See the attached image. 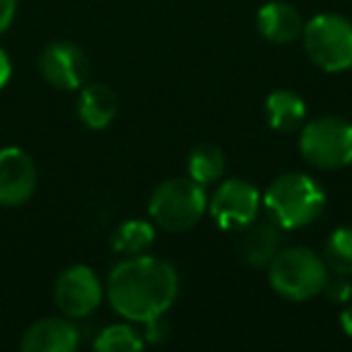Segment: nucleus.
Masks as SVG:
<instances>
[{
	"instance_id": "39448f33",
	"label": "nucleus",
	"mask_w": 352,
	"mask_h": 352,
	"mask_svg": "<svg viewBox=\"0 0 352 352\" xmlns=\"http://www.w3.org/2000/svg\"><path fill=\"white\" fill-rule=\"evenodd\" d=\"M299 155L309 166L338 171L352 164V123L340 116H321L299 128Z\"/></svg>"
},
{
	"instance_id": "dca6fc26",
	"label": "nucleus",
	"mask_w": 352,
	"mask_h": 352,
	"mask_svg": "<svg viewBox=\"0 0 352 352\" xmlns=\"http://www.w3.org/2000/svg\"><path fill=\"white\" fill-rule=\"evenodd\" d=\"M152 244H155V225L147 220H126L111 234V249L123 256L147 254Z\"/></svg>"
},
{
	"instance_id": "f257e3e1",
	"label": "nucleus",
	"mask_w": 352,
	"mask_h": 352,
	"mask_svg": "<svg viewBox=\"0 0 352 352\" xmlns=\"http://www.w3.org/2000/svg\"><path fill=\"white\" fill-rule=\"evenodd\" d=\"M179 297V273L157 256H126L107 278L109 307L133 323H147L164 316Z\"/></svg>"
},
{
	"instance_id": "f8f14e48",
	"label": "nucleus",
	"mask_w": 352,
	"mask_h": 352,
	"mask_svg": "<svg viewBox=\"0 0 352 352\" xmlns=\"http://www.w3.org/2000/svg\"><path fill=\"white\" fill-rule=\"evenodd\" d=\"M256 30L270 44L287 46L302 39L304 20L294 6H289L285 0H270L256 15Z\"/></svg>"
},
{
	"instance_id": "9b49d317",
	"label": "nucleus",
	"mask_w": 352,
	"mask_h": 352,
	"mask_svg": "<svg viewBox=\"0 0 352 352\" xmlns=\"http://www.w3.org/2000/svg\"><path fill=\"white\" fill-rule=\"evenodd\" d=\"M80 331L68 316H49L34 321L20 340L22 352H75Z\"/></svg>"
},
{
	"instance_id": "4468645a",
	"label": "nucleus",
	"mask_w": 352,
	"mask_h": 352,
	"mask_svg": "<svg viewBox=\"0 0 352 352\" xmlns=\"http://www.w3.org/2000/svg\"><path fill=\"white\" fill-rule=\"evenodd\" d=\"M118 113V97L109 85L89 82L80 87L78 97V116L92 131H104L111 126Z\"/></svg>"
},
{
	"instance_id": "2eb2a0df",
	"label": "nucleus",
	"mask_w": 352,
	"mask_h": 352,
	"mask_svg": "<svg viewBox=\"0 0 352 352\" xmlns=\"http://www.w3.org/2000/svg\"><path fill=\"white\" fill-rule=\"evenodd\" d=\"M265 118L268 126L278 133H297L307 123V104L302 94L292 89H275L265 99Z\"/></svg>"
},
{
	"instance_id": "6e6552de",
	"label": "nucleus",
	"mask_w": 352,
	"mask_h": 352,
	"mask_svg": "<svg viewBox=\"0 0 352 352\" xmlns=\"http://www.w3.org/2000/svg\"><path fill=\"white\" fill-rule=\"evenodd\" d=\"M104 299V285L89 265H70L56 278L54 302L68 318H85L99 309Z\"/></svg>"
},
{
	"instance_id": "5701e85b",
	"label": "nucleus",
	"mask_w": 352,
	"mask_h": 352,
	"mask_svg": "<svg viewBox=\"0 0 352 352\" xmlns=\"http://www.w3.org/2000/svg\"><path fill=\"white\" fill-rule=\"evenodd\" d=\"M10 78H12V60L8 56V51L0 46V89L10 82Z\"/></svg>"
},
{
	"instance_id": "4be33fe9",
	"label": "nucleus",
	"mask_w": 352,
	"mask_h": 352,
	"mask_svg": "<svg viewBox=\"0 0 352 352\" xmlns=\"http://www.w3.org/2000/svg\"><path fill=\"white\" fill-rule=\"evenodd\" d=\"M17 3L20 0H0V34H6L10 30L12 20L17 15Z\"/></svg>"
},
{
	"instance_id": "a211bd4d",
	"label": "nucleus",
	"mask_w": 352,
	"mask_h": 352,
	"mask_svg": "<svg viewBox=\"0 0 352 352\" xmlns=\"http://www.w3.org/2000/svg\"><path fill=\"white\" fill-rule=\"evenodd\" d=\"M145 347V338L131 323H111L102 328L94 340L97 352H138Z\"/></svg>"
},
{
	"instance_id": "7ed1b4c3",
	"label": "nucleus",
	"mask_w": 352,
	"mask_h": 352,
	"mask_svg": "<svg viewBox=\"0 0 352 352\" xmlns=\"http://www.w3.org/2000/svg\"><path fill=\"white\" fill-rule=\"evenodd\" d=\"M328 270L323 256L314 254L307 246L280 249L268 263V283L278 297L287 302H309L323 294L328 283Z\"/></svg>"
},
{
	"instance_id": "412c9836",
	"label": "nucleus",
	"mask_w": 352,
	"mask_h": 352,
	"mask_svg": "<svg viewBox=\"0 0 352 352\" xmlns=\"http://www.w3.org/2000/svg\"><path fill=\"white\" fill-rule=\"evenodd\" d=\"M142 326H145V333H142L145 342H152V345H157V342H164L166 338H169V323L164 321V316L152 318V321L142 323Z\"/></svg>"
},
{
	"instance_id": "0eeeda50",
	"label": "nucleus",
	"mask_w": 352,
	"mask_h": 352,
	"mask_svg": "<svg viewBox=\"0 0 352 352\" xmlns=\"http://www.w3.org/2000/svg\"><path fill=\"white\" fill-rule=\"evenodd\" d=\"M208 210L222 232H236L258 220L263 210V193L246 179H227L208 198Z\"/></svg>"
},
{
	"instance_id": "f03ea898",
	"label": "nucleus",
	"mask_w": 352,
	"mask_h": 352,
	"mask_svg": "<svg viewBox=\"0 0 352 352\" xmlns=\"http://www.w3.org/2000/svg\"><path fill=\"white\" fill-rule=\"evenodd\" d=\"M263 210L280 230H304L326 210V191L309 174L287 171L263 191Z\"/></svg>"
},
{
	"instance_id": "1a4fd4ad",
	"label": "nucleus",
	"mask_w": 352,
	"mask_h": 352,
	"mask_svg": "<svg viewBox=\"0 0 352 352\" xmlns=\"http://www.w3.org/2000/svg\"><path fill=\"white\" fill-rule=\"evenodd\" d=\"M39 73L51 87L75 92L89 78V58L73 41H54L39 56Z\"/></svg>"
},
{
	"instance_id": "f3484780",
	"label": "nucleus",
	"mask_w": 352,
	"mask_h": 352,
	"mask_svg": "<svg viewBox=\"0 0 352 352\" xmlns=\"http://www.w3.org/2000/svg\"><path fill=\"white\" fill-rule=\"evenodd\" d=\"M225 174V152L212 142H201L188 155V176L201 186L215 184Z\"/></svg>"
},
{
	"instance_id": "423d86ee",
	"label": "nucleus",
	"mask_w": 352,
	"mask_h": 352,
	"mask_svg": "<svg viewBox=\"0 0 352 352\" xmlns=\"http://www.w3.org/2000/svg\"><path fill=\"white\" fill-rule=\"evenodd\" d=\"M302 44L309 60L326 73L352 68V22L338 12H321L304 22Z\"/></svg>"
},
{
	"instance_id": "9d476101",
	"label": "nucleus",
	"mask_w": 352,
	"mask_h": 352,
	"mask_svg": "<svg viewBox=\"0 0 352 352\" xmlns=\"http://www.w3.org/2000/svg\"><path fill=\"white\" fill-rule=\"evenodd\" d=\"M39 174L36 164L20 147L0 150V206L20 208L34 196Z\"/></svg>"
},
{
	"instance_id": "20e7f679",
	"label": "nucleus",
	"mask_w": 352,
	"mask_h": 352,
	"mask_svg": "<svg viewBox=\"0 0 352 352\" xmlns=\"http://www.w3.org/2000/svg\"><path fill=\"white\" fill-rule=\"evenodd\" d=\"M208 210L206 186L193 182L191 176H174L166 179L152 191L147 203V215L152 225L171 234L188 232L201 222Z\"/></svg>"
},
{
	"instance_id": "b1692460",
	"label": "nucleus",
	"mask_w": 352,
	"mask_h": 352,
	"mask_svg": "<svg viewBox=\"0 0 352 352\" xmlns=\"http://www.w3.org/2000/svg\"><path fill=\"white\" fill-rule=\"evenodd\" d=\"M340 328H342V333H345V336L352 338V302L347 304L345 309H342V314H340Z\"/></svg>"
},
{
	"instance_id": "aec40b11",
	"label": "nucleus",
	"mask_w": 352,
	"mask_h": 352,
	"mask_svg": "<svg viewBox=\"0 0 352 352\" xmlns=\"http://www.w3.org/2000/svg\"><path fill=\"white\" fill-rule=\"evenodd\" d=\"M323 294H328V299L336 304H347L352 299V280L350 275H328V283L323 287Z\"/></svg>"
},
{
	"instance_id": "ddd939ff",
	"label": "nucleus",
	"mask_w": 352,
	"mask_h": 352,
	"mask_svg": "<svg viewBox=\"0 0 352 352\" xmlns=\"http://www.w3.org/2000/svg\"><path fill=\"white\" fill-rule=\"evenodd\" d=\"M239 256L251 268H268V263L283 249V230L275 222H251L239 232Z\"/></svg>"
},
{
	"instance_id": "6ab92c4d",
	"label": "nucleus",
	"mask_w": 352,
	"mask_h": 352,
	"mask_svg": "<svg viewBox=\"0 0 352 352\" xmlns=\"http://www.w3.org/2000/svg\"><path fill=\"white\" fill-rule=\"evenodd\" d=\"M323 261L336 275L352 278V227H338L323 246Z\"/></svg>"
}]
</instances>
